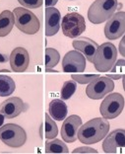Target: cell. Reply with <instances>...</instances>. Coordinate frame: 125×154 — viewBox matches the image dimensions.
Masks as SVG:
<instances>
[{
    "label": "cell",
    "mask_w": 125,
    "mask_h": 154,
    "mask_svg": "<svg viewBox=\"0 0 125 154\" xmlns=\"http://www.w3.org/2000/svg\"><path fill=\"white\" fill-rule=\"evenodd\" d=\"M82 125V119L77 115H72L65 118V121L61 127V136L65 142L72 143L77 139L78 129Z\"/></svg>",
    "instance_id": "obj_12"
},
{
    "label": "cell",
    "mask_w": 125,
    "mask_h": 154,
    "mask_svg": "<svg viewBox=\"0 0 125 154\" xmlns=\"http://www.w3.org/2000/svg\"><path fill=\"white\" fill-rule=\"evenodd\" d=\"M61 15L60 12L53 7L46 8V35L47 37L54 36L59 31Z\"/></svg>",
    "instance_id": "obj_16"
},
{
    "label": "cell",
    "mask_w": 125,
    "mask_h": 154,
    "mask_svg": "<svg viewBox=\"0 0 125 154\" xmlns=\"http://www.w3.org/2000/svg\"><path fill=\"white\" fill-rule=\"evenodd\" d=\"M117 6V0H95L88 10V19L96 25L102 24L113 15Z\"/></svg>",
    "instance_id": "obj_2"
},
{
    "label": "cell",
    "mask_w": 125,
    "mask_h": 154,
    "mask_svg": "<svg viewBox=\"0 0 125 154\" xmlns=\"http://www.w3.org/2000/svg\"><path fill=\"white\" fill-rule=\"evenodd\" d=\"M14 19L15 26L21 32L27 35H34L39 32L40 23L39 18L33 12L23 7H17L14 9Z\"/></svg>",
    "instance_id": "obj_4"
},
{
    "label": "cell",
    "mask_w": 125,
    "mask_h": 154,
    "mask_svg": "<svg viewBox=\"0 0 125 154\" xmlns=\"http://www.w3.org/2000/svg\"><path fill=\"white\" fill-rule=\"evenodd\" d=\"M15 25L13 12L4 10L0 14V37H6L9 35Z\"/></svg>",
    "instance_id": "obj_18"
},
{
    "label": "cell",
    "mask_w": 125,
    "mask_h": 154,
    "mask_svg": "<svg viewBox=\"0 0 125 154\" xmlns=\"http://www.w3.org/2000/svg\"><path fill=\"white\" fill-rule=\"evenodd\" d=\"M99 76V74H72L71 78L75 82H78L80 84H88L96 78H98Z\"/></svg>",
    "instance_id": "obj_25"
},
{
    "label": "cell",
    "mask_w": 125,
    "mask_h": 154,
    "mask_svg": "<svg viewBox=\"0 0 125 154\" xmlns=\"http://www.w3.org/2000/svg\"><path fill=\"white\" fill-rule=\"evenodd\" d=\"M58 0H46V7H52L57 3Z\"/></svg>",
    "instance_id": "obj_29"
},
{
    "label": "cell",
    "mask_w": 125,
    "mask_h": 154,
    "mask_svg": "<svg viewBox=\"0 0 125 154\" xmlns=\"http://www.w3.org/2000/svg\"><path fill=\"white\" fill-rule=\"evenodd\" d=\"M19 3L25 8L37 9L43 4V0H18Z\"/></svg>",
    "instance_id": "obj_26"
},
{
    "label": "cell",
    "mask_w": 125,
    "mask_h": 154,
    "mask_svg": "<svg viewBox=\"0 0 125 154\" xmlns=\"http://www.w3.org/2000/svg\"><path fill=\"white\" fill-rule=\"evenodd\" d=\"M26 110L23 100L19 97H11L0 106V113L7 119H14Z\"/></svg>",
    "instance_id": "obj_13"
},
{
    "label": "cell",
    "mask_w": 125,
    "mask_h": 154,
    "mask_svg": "<svg viewBox=\"0 0 125 154\" xmlns=\"http://www.w3.org/2000/svg\"><path fill=\"white\" fill-rule=\"evenodd\" d=\"M124 108V98L119 93L107 95L100 107V113L106 120H112L121 114Z\"/></svg>",
    "instance_id": "obj_7"
},
{
    "label": "cell",
    "mask_w": 125,
    "mask_h": 154,
    "mask_svg": "<svg viewBox=\"0 0 125 154\" xmlns=\"http://www.w3.org/2000/svg\"><path fill=\"white\" fill-rule=\"evenodd\" d=\"M15 81L10 76L0 75V97H7L15 91Z\"/></svg>",
    "instance_id": "obj_20"
},
{
    "label": "cell",
    "mask_w": 125,
    "mask_h": 154,
    "mask_svg": "<svg viewBox=\"0 0 125 154\" xmlns=\"http://www.w3.org/2000/svg\"><path fill=\"white\" fill-rule=\"evenodd\" d=\"M46 71L47 72H57V70H53V69H51V68H46Z\"/></svg>",
    "instance_id": "obj_32"
},
{
    "label": "cell",
    "mask_w": 125,
    "mask_h": 154,
    "mask_svg": "<svg viewBox=\"0 0 125 154\" xmlns=\"http://www.w3.org/2000/svg\"><path fill=\"white\" fill-rule=\"evenodd\" d=\"M109 122L106 119L95 118L81 125L78 129L77 138L84 144L98 143L106 137L109 131Z\"/></svg>",
    "instance_id": "obj_1"
},
{
    "label": "cell",
    "mask_w": 125,
    "mask_h": 154,
    "mask_svg": "<svg viewBox=\"0 0 125 154\" xmlns=\"http://www.w3.org/2000/svg\"><path fill=\"white\" fill-rule=\"evenodd\" d=\"M8 59L9 58H8V57H7V55L0 54V62H1V63H5V62L8 61Z\"/></svg>",
    "instance_id": "obj_30"
},
{
    "label": "cell",
    "mask_w": 125,
    "mask_h": 154,
    "mask_svg": "<svg viewBox=\"0 0 125 154\" xmlns=\"http://www.w3.org/2000/svg\"><path fill=\"white\" fill-rule=\"evenodd\" d=\"M0 140L13 148H18L25 144L27 134L22 127L15 124H7L0 127Z\"/></svg>",
    "instance_id": "obj_5"
},
{
    "label": "cell",
    "mask_w": 125,
    "mask_h": 154,
    "mask_svg": "<svg viewBox=\"0 0 125 154\" xmlns=\"http://www.w3.org/2000/svg\"><path fill=\"white\" fill-rule=\"evenodd\" d=\"M76 89H77V83L74 80H69V81L64 82L60 92V96L62 98V100L70 99L73 96V94L75 93Z\"/></svg>",
    "instance_id": "obj_24"
},
{
    "label": "cell",
    "mask_w": 125,
    "mask_h": 154,
    "mask_svg": "<svg viewBox=\"0 0 125 154\" xmlns=\"http://www.w3.org/2000/svg\"><path fill=\"white\" fill-rule=\"evenodd\" d=\"M114 89V83L112 79L106 76H99L98 78L89 83L86 88V94L93 100H100L107 94L112 92Z\"/></svg>",
    "instance_id": "obj_8"
},
{
    "label": "cell",
    "mask_w": 125,
    "mask_h": 154,
    "mask_svg": "<svg viewBox=\"0 0 125 154\" xmlns=\"http://www.w3.org/2000/svg\"><path fill=\"white\" fill-rule=\"evenodd\" d=\"M4 116H3L1 113H0V127H1V125H3V122H4Z\"/></svg>",
    "instance_id": "obj_31"
},
{
    "label": "cell",
    "mask_w": 125,
    "mask_h": 154,
    "mask_svg": "<svg viewBox=\"0 0 125 154\" xmlns=\"http://www.w3.org/2000/svg\"><path fill=\"white\" fill-rule=\"evenodd\" d=\"M125 32V12L120 11L110 17L105 26V35L109 40H117Z\"/></svg>",
    "instance_id": "obj_10"
},
{
    "label": "cell",
    "mask_w": 125,
    "mask_h": 154,
    "mask_svg": "<svg viewBox=\"0 0 125 154\" xmlns=\"http://www.w3.org/2000/svg\"><path fill=\"white\" fill-rule=\"evenodd\" d=\"M71 1H73V0H71Z\"/></svg>",
    "instance_id": "obj_33"
},
{
    "label": "cell",
    "mask_w": 125,
    "mask_h": 154,
    "mask_svg": "<svg viewBox=\"0 0 125 154\" xmlns=\"http://www.w3.org/2000/svg\"><path fill=\"white\" fill-rule=\"evenodd\" d=\"M64 72H82L86 68V57L78 51H70L62 60Z\"/></svg>",
    "instance_id": "obj_11"
},
{
    "label": "cell",
    "mask_w": 125,
    "mask_h": 154,
    "mask_svg": "<svg viewBox=\"0 0 125 154\" xmlns=\"http://www.w3.org/2000/svg\"><path fill=\"white\" fill-rule=\"evenodd\" d=\"M73 153H98V150L91 147H78L73 150Z\"/></svg>",
    "instance_id": "obj_27"
},
{
    "label": "cell",
    "mask_w": 125,
    "mask_h": 154,
    "mask_svg": "<svg viewBox=\"0 0 125 154\" xmlns=\"http://www.w3.org/2000/svg\"><path fill=\"white\" fill-rule=\"evenodd\" d=\"M72 45L76 51L81 52L90 62H93L95 54L99 48V45L96 42L85 37L78 38L77 40H74Z\"/></svg>",
    "instance_id": "obj_15"
},
{
    "label": "cell",
    "mask_w": 125,
    "mask_h": 154,
    "mask_svg": "<svg viewBox=\"0 0 125 154\" xmlns=\"http://www.w3.org/2000/svg\"><path fill=\"white\" fill-rule=\"evenodd\" d=\"M60 54L55 48H47L46 50V60H44V64H46V68H52L56 66L59 62Z\"/></svg>",
    "instance_id": "obj_22"
},
{
    "label": "cell",
    "mask_w": 125,
    "mask_h": 154,
    "mask_svg": "<svg viewBox=\"0 0 125 154\" xmlns=\"http://www.w3.org/2000/svg\"><path fill=\"white\" fill-rule=\"evenodd\" d=\"M103 142V149L106 153H124L125 131L122 128L115 129L107 134Z\"/></svg>",
    "instance_id": "obj_9"
},
{
    "label": "cell",
    "mask_w": 125,
    "mask_h": 154,
    "mask_svg": "<svg viewBox=\"0 0 125 154\" xmlns=\"http://www.w3.org/2000/svg\"><path fill=\"white\" fill-rule=\"evenodd\" d=\"M46 153H68L69 150L67 145L59 139H53L51 141H46Z\"/></svg>",
    "instance_id": "obj_21"
},
{
    "label": "cell",
    "mask_w": 125,
    "mask_h": 154,
    "mask_svg": "<svg viewBox=\"0 0 125 154\" xmlns=\"http://www.w3.org/2000/svg\"><path fill=\"white\" fill-rule=\"evenodd\" d=\"M44 134V137L47 139H53L58 134L57 125L48 114H46V122H44V125L40 128V134Z\"/></svg>",
    "instance_id": "obj_19"
},
{
    "label": "cell",
    "mask_w": 125,
    "mask_h": 154,
    "mask_svg": "<svg viewBox=\"0 0 125 154\" xmlns=\"http://www.w3.org/2000/svg\"><path fill=\"white\" fill-rule=\"evenodd\" d=\"M124 41H125V37L122 38L120 44H119V52L121 54L122 57H125V48H124Z\"/></svg>",
    "instance_id": "obj_28"
},
{
    "label": "cell",
    "mask_w": 125,
    "mask_h": 154,
    "mask_svg": "<svg viewBox=\"0 0 125 154\" xmlns=\"http://www.w3.org/2000/svg\"><path fill=\"white\" fill-rule=\"evenodd\" d=\"M124 67H125V60L124 59H118L117 61H115V63L113 64L112 69H110L112 73H107L106 77L113 80L121 79L124 75Z\"/></svg>",
    "instance_id": "obj_23"
},
{
    "label": "cell",
    "mask_w": 125,
    "mask_h": 154,
    "mask_svg": "<svg viewBox=\"0 0 125 154\" xmlns=\"http://www.w3.org/2000/svg\"><path fill=\"white\" fill-rule=\"evenodd\" d=\"M61 27L64 36L70 38H75L85 32V19L81 14L77 12L68 13L62 19Z\"/></svg>",
    "instance_id": "obj_6"
},
{
    "label": "cell",
    "mask_w": 125,
    "mask_h": 154,
    "mask_svg": "<svg viewBox=\"0 0 125 154\" xmlns=\"http://www.w3.org/2000/svg\"><path fill=\"white\" fill-rule=\"evenodd\" d=\"M10 65L13 71L15 72H24L26 71L30 63L29 52L24 48H16L12 51L10 54Z\"/></svg>",
    "instance_id": "obj_14"
},
{
    "label": "cell",
    "mask_w": 125,
    "mask_h": 154,
    "mask_svg": "<svg viewBox=\"0 0 125 154\" xmlns=\"http://www.w3.org/2000/svg\"><path fill=\"white\" fill-rule=\"evenodd\" d=\"M48 111H49L50 117L55 121L64 120L68 113L67 105L63 102V100L59 99H54L51 101L48 107Z\"/></svg>",
    "instance_id": "obj_17"
},
{
    "label": "cell",
    "mask_w": 125,
    "mask_h": 154,
    "mask_svg": "<svg viewBox=\"0 0 125 154\" xmlns=\"http://www.w3.org/2000/svg\"><path fill=\"white\" fill-rule=\"evenodd\" d=\"M117 59V50L115 45L112 43H103L99 45L93 63L95 68L100 72L109 71Z\"/></svg>",
    "instance_id": "obj_3"
}]
</instances>
